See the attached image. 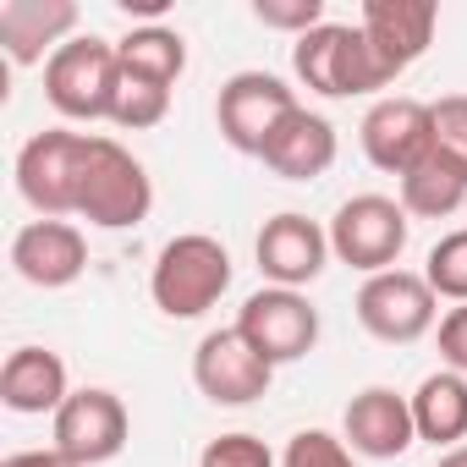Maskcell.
Masks as SVG:
<instances>
[{
	"label": "cell",
	"mask_w": 467,
	"mask_h": 467,
	"mask_svg": "<svg viewBox=\"0 0 467 467\" xmlns=\"http://www.w3.org/2000/svg\"><path fill=\"white\" fill-rule=\"evenodd\" d=\"M225 286H231V254L209 231H182V237H171L154 259V275H149V297L165 319L209 314L225 297Z\"/></svg>",
	"instance_id": "cell-1"
},
{
	"label": "cell",
	"mask_w": 467,
	"mask_h": 467,
	"mask_svg": "<svg viewBox=\"0 0 467 467\" xmlns=\"http://www.w3.org/2000/svg\"><path fill=\"white\" fill-rule=\"evenodd\" d=\"M116 94H121V56L99 34H78L45 61V99L67 121H110Z\"/></svg>",
	"instance_id": "cell-2"
},
{
	"label": "cell",
	"mask_w": 467,
	"mask_h": 467,
	"mask_svg": "<svg viewBox=\"0 0 467 467\" xmlns=\"http://www.w3.org/2000/svg\"><path fill=\"white\" fill-rule=\"evenodd\" d=\"M292 72H297L303 88H314L325 99H358V94L390 88V78L374 61L363 28H352V23H319L314 34H303L292 45Z\"/></svg>",
	"instance_id": "cell-3"
},
{
	"label": "cell",
	"mask_w": 467,
	"mask_h": 467,
	"mask_svg": "<svg viewBox=\"0 0 467 467\" xmlns=\"http://www.w3.org/2000/svg\"><path fill=\"white\" fill-rule=\"evenodd\" d=\"M88 149H94V132H72V127L34 132L23 143V154H17V192L28 198V209L39 220L78 214L83 176H88Z\"/></svg>",
	"instance_id": "cell-4"
},
{
	"label": "cell",
	"mask_w": 467,
	"mask_h": 467,
	"mask_svg": "<svg viewBox=\"0 0 467 467\" xmlns=\"http://www.w3.org/2000/svg\"><path fill=\"white\" fill-rule=\"evenodd\" d=\"M407 231H412V220H407L401 198L358 192L330 214V254L363 275H385V270H401Z\"/></svg>",
	"instance_id": "cell-5"
},
{
	"label": "cell",
	"mask_w": 467,
	"mask_h": 467,
	"mask_svg": "<svg viewBox=\"0 0 467 467\" xmlns=\"http://www.w3.org/2000/svg\"><path fill=\"white\" fill-rule=\"evenodd\" d=\"M149 209H154V182H149L143 160L132 149H121L116 138H99L94 132L78 214L88 225H99V231H127V225H143Z\"/></svg>",
	"instance_id": "cell-6"
},
{
	"label": "cell",
	"mask_w": 467,
	"mask_h": 467,
	"mask_svg": "<svg viewBox=\"0 0 467 467\" xmlns=\"http://www.w3.org/2000/svg\"><path fill=\"white\" fill-rule=\"evenodd\" d=\"M297 110V88H286L275 72H237L220 83L214 99V127L237 154H265V143L275 138V127Z\"/></svg>",
	"instance_id": "cell-7"
},
{
	"label": "cell",
	"mask_w": 467,
	"mask_h": 467,
	"mask_svg": "<svg viewBox=\"0 0 467 467\" xmlns=\"http://www.w3.org/2000/svg\"><path fill=\"white\" fill-rule=\"evenodd\" d=\"M440 297L418 270H385L358 286V325L385 347H412L434 330Z\"/></svg>",
	"instance_id": "cell-8"
},
{
	"label": "cell",
	"mask_w": 467,
	"mask_h": 467,
	"mask_svg": "<svg viewBox=\"0 0 467 467\" xmlns=\"http://www.w3.org/2000/svg\"><path fill=\"white\" fill-rule=\"evenodd\" d=\"M237 330L270 368H281V363H297L319 347V308L303 292L265 286L237 308Z\"/></svg>",
	"instance_id": "cell-9"
},
{
	"label": "cell",
	"mask_w": 467,
	"mask_h": 467,
	"mask_svg": "<svg viewBox=\"0 0 467 467\" xmlns=\"http://www.w3.org/2000/svg\"><path fill=\"white\" fill-rule=\"evenodd\" d=\"M127 434H132V418H127V401L105 385H83L67 396V407L50 418V445L67 451L78 467H99V462H116L127 451Z\"/></svg>",
	"instance_id": "cell-10"
},
{
	"label": "cell",
	"mask_w": 467,
	"mask_h": 467,
	"mask_svg": "<svg viewBox=\"0 0 467 467\" xmlns=\"http://www.w3.org/2000/svg\"><path fill=\"white\" fill-rule=\"evenodd\" d=\"M358 138H363L368 165L401 182L412 165H423V160H429V149H434V116H429V105H423V99L385 94V99H374V105H368V116H363Z\"/></svg>",
	"instance_id": "cell-11"
},
{
	"label": "cell",
	"mask_w": 467,
	"mask_h": 467,
	"mask_svg": "<svg viewBox=\"0 0 467 467\" xmlns=\"http://www.w3.org/2000/svg\"><path fill=\"white\" fill-rule=\"evenodd\" d=\"M254 254H259V275H265L270 286L303 292V286H314V281L325 275V265H330V231H325L319 220L297 214V209H281V214L265 220Z\"/></svg>",
	"instance_id": "cell-12"
},
{
	"label": "cell",
	"mask_w": 467,
	"mask_h": 467,
	"mask_svg": "<svg viewBox=\"0 0 467 467\" xmlns=\"http://www.w3.org/2000/svg\"><path fill=\"white\" fill-rule=\"evenodd\" d=\"M275 368L243 341V330H209L192 352V385L214 401V407H248L270 390Z\"/></svg>",
	"instance_id": "cell-13"
},
{
	"label": "cell",
	"mask_w": 467,
	"mask_h": 467,
	"mask_svg": "<svg viewBox=\"0 0 467 467\" xmlns=\"http://www.w3.org/2000/svg\"><path fill=\"white\" fill-rule=\"evenodd\" d=\"M374 61L385 67V78L396 83L412 61H423V50L434 45L440 28V6L434 0H363V17H358Z\"/></svg>",
	"instance_id": "cell-14"
},
{
	"label": "cell",
	"mask_w": 467,
	"mask_h": 467,
	"mask_svg": "<svg viewBox=\"0 0 467 467\" xmlns=\"http://www.w3.org/2000/svg\"><path fill=\"white\" fill-rule=\"evenodd\" d=\"M341 440L352 445V456L368 462H396L418 445V423H412V401L390 385H368L347 401L341 418Z\"/></svg>",
	"instance_id": "cell-15"
},
{
	"label": "cell",
	"mask_w": 467,
	"mask_h": 467,
	"mask_svg": "<svg viewBox=\"0 0 467 467\" xmlns=\"http://www.w3.org/2000/svg\"><path fill=\"white\" fill-rule=\"evenodd\" d=\"M12 270L39 292H61L88 270V237L72 220H28L12 237Z\"/></svg>",
	"instance_id": "cell-16"
},
{
	"label": "cell",
	"mask_w": 467,
	"mask_h": 467,
	"mask_svg": "<svg viewBox=\"0 0 467 467\" xmlns=\"http://www.w3.org/2000/svg\"><path fill=\"white\" fill-rule=\"evenodd\" d=\"M78 28L72 0H0V50L12 56V67H39L50 61Z\"/></svg>",
	"instance_id": "cell-17"
},
{
	"label": "cell",
	"mask_w": 467,
	"mask_h": 467,
	"mask_svg": "<svg viewBox=\"0 0 467 467\" xmlns=\"http://www.w3.org/2000/svg\"><path fill=\"white\" fill-rule=\"evenodd\" d=\"M72 385H67V363L50 347H17L0 368V401H6L17 418H56L67 407Z\"/></svg>",
	"instance_id": "cell-18"
},
{
	"label": "cell",
	"mask_w": 467,
	"mask_h": 467,
	"mask_svg": "<svg viewBox=\"0 0 467 467\" xmlns=\"http://www.w3.org/2000/svg\"><path fill=\"white\" fill-rule=\"evenodd\" d=\"M336 127L319 116V110H308V105H297L281 127H275V138L265 143V165L281 176V182H314V176H325L330 165H336Z\"/></svg>",
	"instance_id": "cell-19"
},
{
	"label": "cell",
	"mask_w": 467,
	"mask_h": 467,
	"mask_svg": "<svg viewBox=\"0 0 467 467\" xmlns=\"http://www.w3.org/2000/svg\"><path fill=\"white\" fill-rule=\"evenodd\" d=\"M412 401V423H418V440L440 445V451H456L467 440V374L456 368H434L418 379V390L407 396Z\"/></svg>",
	"instance_id": "cell-20"
},
{
	"label": "cell",
	"mask_w": 467,
	"mask_h": 467,
	"mask_svg": "<svg viewBox=\"0 0 467 467\" xmlns=\"http://www.w3.org/2000/svg\"><path fill=\"white\" fill-rule=\"evenodd\" d=\"M116 56H121L127 78H143V83H160V88H176V78L187 72V39L165 23L132 28L127 39H116Z\"/></svg>",
	"instance_id": "cell-21"
},
{
	"label": "cell",
	"mask_w": 467,
	"mask_h": 467,
	"mask_svg": "<svg viewBox=\"0 0 467 467\" xmlns=\"http://www.w3.org/2000/svg\"><path fill=\"white\" fill-rule=\"evenodd\" d=\"M462 203H467V176H462L451 160H440L434 149H429L423 165H412V171L401 176V209L418 214V220H445V214H456Z\"/></svg>",
	"instance_id": "cell-22"
},
{
	"label": "cell",
	"mask_w": 467,
	"mask_h": 467,
	"mask_svg": "<svg viewBox=\"0 0 467 467\" xmlns=\"http://www.w3.org/2000/svg\"><path fill=\"white\" fill-rule=\"evenodd\" d=\"M423 281L434 286V297H445V303H467V225H462V231H445V237L429 248Z\"/></svg>",
	"instance_id": "cell-23"
},
{
	"label": "cell",
	"mask_w": 467,
	"mask_h": 467,
	"mask_svg": "<svg viewBox=\"0 0 467 467\" xmlns=\"http://www.w3.org/2000/svg\"><path fill=\"white\" fill-rule=\"evenodd\" d=\"M165 110H171V88L121 72V94H116V116H110L116 127H127V132H149V127L165 121Z\"/></svg>",
	"instance_id": "cell-24"
},
{
	"label": "cell",
	"mask_w": 467,
	"mask_h": 467,
	"mask_svg": "<svg viewBox=\"0 0 467 467\" xmlns=\"http://www.w3.org/2000/svg\"><path fill=\"white\" fill-rule=\"evenodd\" d=\"M434 116V154L451 160L462 176H467V94H445L429 105Z\"/></svg>",
	"instance_id": "cell-25"
},
{
	"label": "cell",
	"mask_w": 467,
	"mask_h": 467,
	"mask_svg": "<svg viewBox=\"0 0 467 467\" xmlns=\"http://www.w3.org/2000/svg\"><path fill=\"white\" fill-rule=\"evenodd\" d=\"M281 467H358V462H352V445L336 440L330 429H303L286 440Z\"/></svg>",
	"instance_id": "cell-26"
},
{
	"label": "cell",
	"mask_w": 467,
	"mask_h": 467,
	"mask_svg": "<svg viewBox=\"0 0 467 467\" xmlns=\"http://www.w3.org/2000/svg\"><path fill=\"white\" fill-rule=\"evenodd\" d=\"M198 467H281L275 451L259 434H214L198 456Z\"/></svg>",
	"instance_id": "cell-27"
},
{
	"label": "cell",
	"mask_w": 467,
	"mask_h": 467,
	"mask_svg": "<svg viewBox=\"0 0 467 467\" xmlns=\"http://www.w3.org/2000/svg\"><path fill=\"white\" fill-rule=\"evenodd\" d=\"M254 17L265 28H275V34L303 39V34H314L325 23V0H254Z\"/></svg>",
	"instance_id": "cell-28"
},
{
	"label": "cell",
	"mask_w": 467,
	"mask_h": 467,
	"mask_svg": "<svg viewBox=\"0 0 467 467\" xmlns=\"http://www.w3.org/2000/svg\"><path fill=\"white\" fill-rule=\"evenodd\" d=\"M440 358H445V368L467 374V303H456L440 319Z\"/></svg>",
	"instance_id": "cell-29"
},
{
	"label": "cell",
	"mask_w": 467,
	"mask_h": 467,
	"mask_svg": "<svg viewBox=\"0 0 467 467\" xmlns=\"http://www.w3.org/2000/svg\"><path fill=\"white\" fill-rule=\"evenodd\" d=\"M0 467H78L67 451H56V445H45V451H12Z\"/></svg>",
	"instance_id": "cell-30"
},
{
	"label": "cell",
	"mask_w": 467,
	"mask_h": 467,
	"mask_svg": "<svg viewBox=\"0 0 467 467\" xmlns=\"http://www.w3.org/2000/svg\"><path fill=\"white\" fill-rule=\"evenodd\" d=\"M121 12H127V17H160L165 0H121Z\"/></svg>",
	"instance_id": "cell-31"
},
{
	"label": "cell",
	"mask_w": 467,
	"mask_h": 467,
	"mask_svg": "<svg viewBox=\"0 0 467 467\" xmlns=\"http://www.w3.org/2000/svg\"><path fill=\"white\" fill-rule=\"evenodd\" d=\"M434 467H467V445H456V451H440V462Z\"/></svg>",
	"instance_id": "cell-32"
}]
</instances>
